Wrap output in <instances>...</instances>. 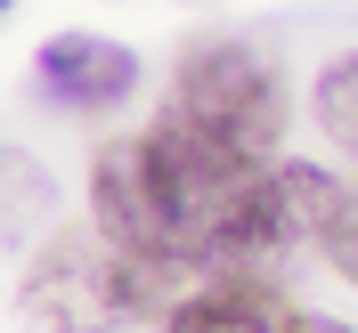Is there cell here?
Here are the masks:
<instances>
[{"instance_id": "1", "label": "cell", "mask_w": 358, "mask_h": 333, "mask_svg": "<svg viewBox=\"0 0 358 333\" xmlns=\"http://www.w3.org/2000/svg\"><path fill=\"white\" fill-rule=\"evenodd\" d=\"M261 163L277 155H228L187 122H147L138 138H114L90 163V212L122 252L171 268H212L228 276V244H236V212H245Z\"/></svg>"}, {"instance_id": "2", "label": "cell", "mask_w": 358, "mask_h": 333, "mask_svg": "<svg viewBox=\"0 0 358 333\" xmlns=\"http://www.w3.org/2000/svg\"><path fill=\"white\" fill-rule=\"evenodd\" d=\"M171 268L138 260L106 236V228H57L17 276V309L41 333H122L171 301Z\"/></svg>"}, {"instance_id": "3", "label": "cell", "mask_w": 358, "mask_h": 333, "mask_svg": "<svg viewBox=\"0 0 358 333\" xmlns=\"http://www.w3.org/2000/svg\"><path fill=\"white\" fill-rule=\"evenodd\" d=\"M171 122H187L196 138L228 147V155H277L285 138V89L252 41H203L179 57L171 73Z\"/></svg>"}, {"instance_id": "4", "label": "cell", "mask_w": 358, "mask_h": 333, "mask_svg": "<svg viewBox=\"0 0 358 333\" xmlns=\"http://www.w3.org/2000/svg\"><path fill=\"white\" fill-rule=\"evenodd\" d=\"M155 333H317V317H301L285 293L261 285L252 268H228V276H212V285L179 293Z\"/></svg>"}, {"instance_id": "5", "label": "cell", "mask_w": 358, "mask_h": 333, "mask_svg": "<svg viewBox=\"0 0 358 333\" xmlns=\"http://www.w3.org/2000/svg\"><path fill=\"white\" fill-rule=\"evenodd\" d=\"M41 89L73 114H98V106H122L138 89V57L122 41H98V33H49L41 57H33Z\"/></svg>"}, {"instance_id": "6", "label": "cell", "mask_w": 358, "mask_h": 333, "mask_svg": "<svg viewBox=\"0 0 358 333\" xmlns=\"http://www.w3.org/2000/svg\"><path fill=\"white\" fill-rule=\"evenodd\" d=\"M310 106H317V131L334 138L342 155H358V49L317 73V98H310Z\"/></svg>"}, {"instance_id": "7", "label": "cell", "mask_w": 358, "mask_h": 333, "mask_svg": "<svg viewBox=\"0 0 358 333\" xmlns=\"http://www.w3.org/2000/svg\"><path fill=\"white\" fill-rule=\"evenodd\" d=\"M326 260H334L342 276H358V220H342L334 236H326Z\"/></svg>"}, {"instance_id": "8", "label": "cell", "mask_w": 358, "mask_h": 333, "mask_svg": "<svg viewBox=\"0 0 358 333\" xmlns=\"http://www.w3.org/2000/svg\"><path fill=\"white\" fill-rule=\"evenodd\" d=\"M317 333H358V325H342V317H317Z\"/></svg>"}]
</instances>
